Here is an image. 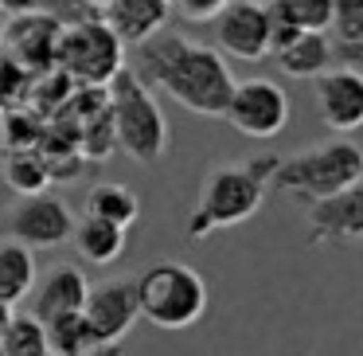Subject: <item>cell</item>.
Listing matches in <instances>:
<instances>
[{
  "label": "cell",
  "mask_w": 363,
  "mask_h": 356,
  "mask_svg": "<svg viewBox=\"0 0 363 356\" xmlns=\"http://www.w3.org/2000/svg\"><path fill=\"white\" fill-rule=\"evenodd\" d=\"M74 231V212L63 196L55 192H32V196H20L9 207V235H16L20 243L35 247V251H48V247L67 243Z\"/></svg>",
  "instance_id": "obj_8"
},
{
  "label": "cell",
  "mask_w": 363,
  "mask_h": 356,
  "mask_svg": "<svg viewBox=\"0 0 363 356\" xmlns=\"http://www.w3.org/2000/svg\"><path fill=\"white\" fill-rule=\"evenodd\" d=\"M106 24L113 28L121 43H141L168 24V0H110Z\"/></svg>",
  "instance_id": "obj_14"
},
{
  "label": "cell",
  "mask_w": 363,
  "mask_h": 356,
  "mask_svg": "<svg viewBox=\"0 0 363 356\" xmlns=\"http://www.w3.org/2000/svg\"><path fill=\"white\" fill-rule=\"evenodd\" d=\"M137 75L199 118H223L235 90V75L219 48L191 43L164 28L137 43Z\"/></svg>",
  "instance_id": "obj_1"
},
{
  "label": "cell",
  "mask_w": 363,
  "mask_h": 356,
  "mask_svg": "<svg viewBox=\"0 0 363 356\" xmlns=\"http://www.w3.org/2000/svg\"><path fill=\"white\" fill-rule=\"evenodd\" d=\"M0 352L4 356H48V325L35 313H16L12 309L9 325L0 333Z\"/></svg>",
  "instance_id": "obj_21"
},
{
  "label": "cell",
  "mask_w": 363,
  "mask_h": 356,
  "mask_svg": "<svg viewBox=\"0 0 363 356\" xmlns=\"http://www.w3.org/2000/svg\"><path fill=\"white\" fill-rule=\"evenodd\" d=\"M363 239V176L308 204V247H340Z\"/></svg>",
  "instance_id": "obj_11"
},
{
  "label": "cell",
  "mask_w": 363,
  "mask_h": 356,
  "mask_svg": "<svg viewBox=\"0 0 363 356\" xmlns=\"http://www.w3.org/2000/svg\"><path fill=\"white\" fill-rule=\"evenodd\" d=\"M277 153H262L250 161H227L215 165L199 184L196 207L188 212V239H211L215 231H230L238 223L254 220L274 188Z\"/></svg>",
  "instance_id": "obj_2"
},
{
  "label": "cell",
  "mask_w": 363,
  "mask_h": 356,
  "mask_svg": "<svg viewBox=\"0 0 363 356\" xmlns=\"http://www.w3.org/2000/svg\"><path fill=\"white\" fill-rule=\"evenodd\" d=\"M86 274H82L79 266H67V262H59V266H51L43 278H35L32 286V313L40 317V321H48V317H59V313H71V309H82V301H86Z\"/></svg>",
  "instance_id": "obj_13"
},
{
  "label": "cell",
  "mask_w": 363,
  "mask_h": 356,
  "mask_svg": "<svg viewBox=\"0 0 363 356\" xmlns=\"http://www.w3.org/2000/svg\"><path fill=\"white\" fill-rule=\"evenodd\" d=\"M48 348L63 356H86V352H102V340H98L94 325L82 309H71V313L48 317Z\"/></svg>",
  "instance_id": "obj_18"
},
{
  "label": "cell",
  "mask_w": 363,
  "mask_h": 356,
  "mask_svg": "<svg viewBox=\"0 0 363 356\" xmlns=\"http://www.w3.org/2000/svg\"><path fill=\"white\" fill-rule=\"evenodd\" d=\"M71 243L86 262L110 266V262H118L121 251H125V227H118V223H110V220H98V215H82V220H74Z\"/></svg>",
  "instance_id": "obj_17"
},
{
  "label": "cell",
  "mask_w": 363,
  "mask_h": 356,
  "mask_svg": "<svg viewBox=\"0 0 363 356\" xmlns=\"http://www.w3.org/2000/svg\"><path fill=\"white\" fill-rule=\"evenodd\" d=\"M86 215H98V220H110L118 227H133L141 220V200L129 184H113V180H102L86 192Z\"/></svg>",
  "instance_id": "obj_19"
},
{
  "label": "cell",
  "mask_w": 363,
  "mask_h": 356,
  "mask_svg": "<svg viewBox=\"0 0 363 356\" xmlns=\"http://www.w3.org/2000/svg\"><path fill=\"white\" fill-rule=\"evenodd\" d=\"M274 55L289 79H316L320 71H328L336 63V43L328 40V32H297Z\"/></svg>",
  "instance_id": "obj_15"
},
{
  "label": "cell",
  "mask_w": 363,
  "mask_h": 356,
  "mask_svg": "<svg viewBox=\"0 0 363 356\" xmlns=\"http://www.w3.org/2000/svg\"><path fill=\"white\" fill-rule=\"evenodd\" d=\"M40 122L32 118L28 110H12L4 114V149H35L40 145Z\"/></svg>",
  "instance_id": "obj_24"
},
{
  "label": "cell",
  "mask_w": 363,
  "mask_h": 356,
  "mask_svg": "<svg viewBox=\"0 0 363 356\" xmlns=\"http://www.w3.org/2000/svg\"><path fill=\"white\" fill-rule=\"evenodd\" d=\"M12 309H16V306H9V301L0 298V333H4V325H9V317H12Z\"/></svg>",
  "instance_id": "obj_27"
},
{
  "label": "cell",
  "mask_w": 363,
  "mask_h": 356,
  "mask_svg": "<svg viewBox=\"0 0 363 356\" xmlns=\"http://www.w3.org/2000/svg\"><path fill=\"white\" fill-rule=\"evenodd\" d=\"M35 278V247L20 243L16 235L0 239V298L9 301V306H20V301L32 293Z\"/></svg>",
  "instance_id": "obj_16"
},
{
  "label": "cell",
  "mask_w": 363,
  "mask_h": 356,
  "mask_svg": "<svg viewBox=\"0 0 363 356\" xmlns=\"http://www.w3.org/2000/svg\"><path fill=\"white\" fill-rule=\"evenodd\" d=\"M269 20L293 32H328L332 0H269Z\"/></svg>",
  "instance_id": "obj_20"
},
{
  "label": "cell",
  "mask_w": 363,
  "mask_h": 356,
  "mask_svg": "<svg viewBox=\"0 0 363 356\" xmlns=\"http://www.w3.org/2000/svg\"><path fill=\"white\" fill-rule=\"evenodd\" d=\"M168 4H172L184 20H191V24H207V20H215L223 12L227 0H168Z\"/></svg>",
  "instance_id": "obj_25"
},
{
  "label": "cell",
  "mask_w": 363,
  "mask_h": 356,
  "mask_svg": "<svg viewBox=\"0 0 363 356\" xmlns=\"http://www.w3.org/2000/svg\"><path fill=\"white\" fill-rule=\"evenodd\" d=\"M106 95H110V118H113L118 153H125L141 168H152L168 153V118L160 110L152 87L137 71L121 67L106 82Z\"/></svg>",
  "instance_id": "obj_3"
},
{
  "label": "cell",
  "mask_w": 363,
  "mask_h": 356,
  "mask_svg": "<svg viewBox=\"0 0 363 356\" xmlns=\"http://www.w3.org/2000/svg\"><path fill=\"white\" fill-rule=\"evenodd\" d=\"M4 184H9L16 196H32V192H43L51 184V173L43 165L40 149H9L4 157Z\"/></svg>",
  "instance_id": "obj_22"
},
{
  "label": "cell",
  "mask_w": 363,
  "mask_h": 356,
  "mask_svg": "<svg viewBox=\"0 0 363 356\" xmlns=\"http://www.w3.org/2000/svg\"><path fill=\"white\" fill-rule=\"evenodd\" d=\"M0 153H4V106H0Z\"/></svg>",
  "instance_id": "obj_28"
},
{
  "label": "cell",
  "mask_w": 363,
  "mask_h": 356,
  "mask_svg": "<svg viewBox=\"0 0 363 356\" xmlns=\"http://www.w3.org/2000/svg\"><path fill=\"white\" fill-rule=\"evenodd\" d=\"M223 118L238 129L242 137H277L289 126V95L274 79H242L230 90V102Z\"/></svg>",
  "instance_id": "obj_7"
},
{
  "label": "cell",
  "mask_w": 363,
  "mask_h": 356,
  "mask_svg": "<svg viewBox=\"0 0 363 356\" xmlns=\"http://www.w3.org/2000/svg\"><path fill=\"white\" fill-rule=\"evenodd\" d=\"M316 114L332 134H355L363 126V71L355 63L328 67L313 79Z\"/></svg>",
  "instance_id": "obj_12"
},
{
  "label": "cell",
  "mask_w": 363,
  "mask_h": 356,
  "mask_svg": "<svg viewBox=\"0 0 363 356\" xmlns=\"http://www.w3.org/2000/svg\"><path fill=\"white\" fill-rule=\"evenodd\" d=\"M82 313L90 317L102 352H113L121 337L133 329V321L141 317V301H137V278H102L86 290Z\"/></svg>",
  "instance_id": "obj_9"
},
{
  "label": "cell",
  "mask_w": 363,
  "mask_h": 356,
  "mask_svg": "<svg viewBox=\"0 0 363 356\" xmlns=\"http://www.w3.org/2000/svg\"><path fill=\"white\" fill-rule=\"evenodd\" d=\"M55 63L82 87H106L125 67V43L106 20H79L59 36Z\"/></svg>",
  "instance_id": "obj_6"
},
{
  "label": "cell",
  "mask_w": 363,
  "mask_h": 356,
  "mask_svg": "<svg viewBox=\"0 0 363 356\" xmlns=\"http://www.w3.org/2000/svg\"><path fill=\"white\" fill-rule=\"evenodd\" d=\"M82 4H90V9H106L110 0H82Z\"/></svg>",
  "instance_id": "obj_29"
},
{
  "label": "cell",
  "mask_w": 363,
  "mask_h": 356,
  "mask_svg": "<svg viewBox=\"0 0 363 356\" xmlns=\"http://www.w3.org/2000/svg\"><path fill=\"white\" fill-rule=\"evenodd\" d=\"M359 176H363V149L352 137H336V141H324V145H313V149L293 153V157H281L269 188L313 204V200L355 184Z\"/></svg>",
  "instance_id": "obj_4"
},
{
  "label": "cell",
  "mask_w": 363,
  "mask_h": 356,
  "mask_svg": "<svg viewBox=\"0 0 363 356\" xmlns=\"http://www.w3.org/2000/svg\"><path fill=\"white\" fill-rule=\"evenodd\" d=\"M328 32L336 36L340 51L363 55V0H332Z\"/></svg>",
  "instance_id": "obj_23"
},
{
  "label": "cell",
  "mask_w": 363,
  "mask_h": 356,
  "mask_svg": "<svg viewBox=\"0 0 363 356\" xmlns=\"http://www.w3.org/2000/svg\"><path fill=\"white\" fill-rule=\"evenodd\" d=\"M0 9L4 12H32V9H40V0H0Z\"/></svg>",
  "instance_id": "obj_26"
},
{
  "label": "cell",
  "mask_w": 363,
  "mask_h": 356,
  "mask_svg": "<svg viewBox=\"0 0 363 356\" xmlns=\"http://www.w3.org/2000/svg\"><path fill=\"white\" fill-rule=\"evenodd\" d=\"M137 301H141V317L157 329H191L207 309V282L188 262L160 259L137 274Z\"/></svg>",
  "instance_id": "obj_5"
},
{
  "label": "cell",
  "mask_w": 363,
  "mask_h": 356,
  "mask_svg": "<svg viewBox=\"0 0 363 356\" xmlns=\"http://www.w3.org/2000/svg\"><path fill=\"white\" fill-rule=\"evenodd\" d=\"M215 48L230 59L258 63L269 55V9L258 0H227L215 16Z\"/></svg>",
  "instance_id": "obj_10"
}]
</instances>
